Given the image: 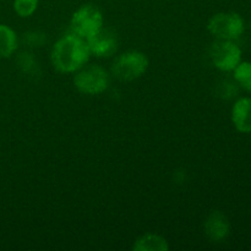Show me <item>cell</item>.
<instances>
[{"mask_svg": "<svg viewBox=\"0 0 251 251\" xmlns=\"http://www.w3.org/2000/svg\"><path fill=\"white\" fill-rule=\"evenodd\" d=\"M91 55L85 38L68 34L59 39L51 49V63L60 73H76L86 65Z\"/></svg>", "mask_w": 251, "mask_h": 251, "instance_id": "1", "label": "cell"}, {"mask_svg": "<svg viewBox=\"0 0 251 251\" xmlns=\"http://www.w3.org/2000/svg\"><path fill=\"white\" fill-rule=\"evenodd\" d=\"M149 68V59L141 51L131 50L115 59L112 74L120 81H132L141 77Z\"/></svg>", "mask_w": 251, "mask_h": 251, "instance_id": "2", "label": "cell"}, {"mask_svg": "<svg viewBox=\"0 0 251 251\" xmlns=\"http://www.w3.org/2000/svg\"><path fill=\"white\" fill-rule=\"evenodd\" d=\"M71 31L81 38H90L103 27V15L95 5H82L71 17Z\"/></svg>", "mask_w": 251, "mask_h": 251, "instance_id": "3", "label": "cell"}, {"mask_svg": "<svg viewBox=\"0 0 251 251\" xmlns=\"http://www.w3.org/2000/svg\"><path fill=\"white\" fill-rule=\"evenodd\" d=\"M74 85L85 95H100L107 90L109 76L100 65L82 66L74 76Z\"/></svg>", "mask_w": 251, "mask_h": 251, "instance_id": "4", "label": "cell"}, {"mask_svg": "<svg viewBox=\"0 0 251 251\" xmlns=\"http://www.w3.org/2000/svg\"><path fill=\"white\" fill-rule=\"evenodd\" d=\"M207 29L217 39L233 41L244 32V21L237 12H220L211 17Z\"/></svg>", "mask_w": 251, "mask_h": 251, "instance_id": "5", "label": "cell"}, {"mask_svg": "<svg viewBox=\"0 0 251 251\" xmlns=\"http://www.w3.org/2000/svg\"><path fill=\"white\" fill-rule=\"evenodd\" d=\"M210 56L213 65L221 71H232L242 61V50L233 41L217 39L211 46Z\"/></svg>", "mask_w": 251, "mask_h": 251, "instance_id": "6", "label": "cell"}, {"mask_svg": "<svg viewBox=\"0 0 251 251\" xmlns=\"http://www.w3.org/2000/svg\"><path fill=\"white\" fill-rule=\"evenodd\" d=\"M88 48L98 58L112 56L118 49V38L114 31L109 28H100L97 33L86 39Z\"/></svg>", "mask_w": 251, "mask_h": 251, "instance_id": "7", "label": "cell"}, {"mask_svg": "<svg viewBox=\"0 0 251 251\" xmlns=\"http://www.w3.org/2000/svg\"><path fill=\"white\" fill-rule=\"evenodd\" d=\"M205 233L212 242H222L229 234V222L220 211H213L205 222Z\"/></svg>", "mask_w": 251, "mask_h": 251, "instance_id": "8", "label": "cell"}, {"mask_svg": "<svg viewBox=\"0 0 251 251\" xmlns=\"http://www.w3.org/2000/svg\"><path fill=\"white\" fill-rule=\"evenodd\" d=\"M232 120L235 129L244 134L251 132V98H240L232 109Z\"/></svg>", "mask_w": 251, "mask_h": 251, "instance_id": "9", "label": "cell"}, {"mask_svg": "<svg viewBox=\"0 0 251 251\" xmlns=\"http://www.w3.org/2000/svg\"><path fill=\"white\" fill-rule=\"evenodd\" d=\"M16 32L6 25H0V59L11 56L17 49Z\"/></svg>", "mask_w": 251, "mask_h": 251, "instance_id": "10", "label": "cell"}, {"mask_svg": "<svg viewBox=\"0 0 251 251\" xmlns=\"http://www.w3.org/2000/svg\"><path fill=\"white\" fill-rule=\"evenodd\" d=\"M132 249L136 251H167L169 245L163 237L156 234H145L140 237Z\"/></svg>", "mask_w": 251, "mask_h": 251, "instance_id": "11", "label": "cell"}, {"mask_svg": "<svg viewBox=\"0 0 251 251\" xmlns=\"http://www.w3.org/2000/svg\"><path fill=\"white\" fill-rule=\"evenodd\" d=\"M234 80L243 90L251 92V63L240 61L234 69Z\"/></svg>", "mask_w": 251, "mask_h": 251, "instance_id": "12", "label": "cell"}, {"mask_svg": "<svg viewBox=\"0 0 251 251\" xmlns=\"http://www.w3.org/2000/svg\"><path fill=\"white\" fill-rule=\"evenodd\" d=\"M38 7V0H14V10L20 17H28Z\"/></svg>", "mask_w": 251, "mask_h": 251, "instance_id": "13", "label": "cell"}]
</instances>
